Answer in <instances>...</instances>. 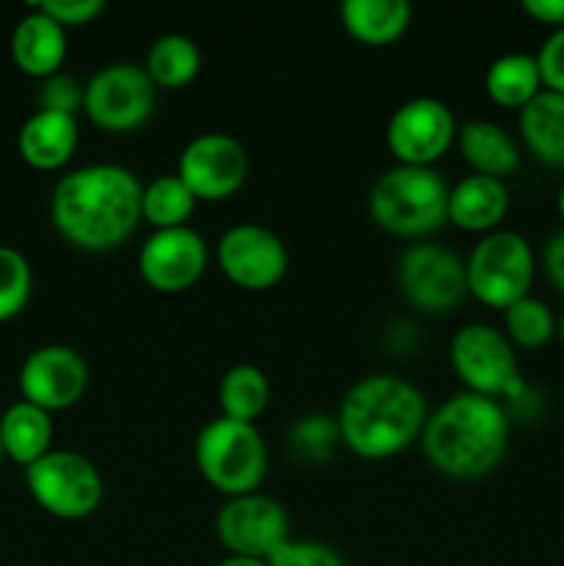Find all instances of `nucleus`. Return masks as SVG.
I'll return each instance as SVG.
<instances>
[{"instance_id": "nucleus-36", "label": "nucleus", "mask_w": 564, "mask_h": 566, "mask_svg": "<svg viewBox=\"0 0 564 566\" xmlns=\"http://www.w3.org/2000/svg\"><path fill=\"white\" fill-rule=\"evenodd\" d=\"M523 11L553 31L564 28V0H523Z\"/></svg>"}, {"instance_id": "nucleus-27", "label": "nucleus", "mask_w": 564, "mask_h": 566, "mask_svg": "<svg viewBox=\"0 0 564 566\" xmlns=\"http://www.w3.org/2000/svg\"><path fill=\"white\" fill-rule=\"evenodd\" d=\"M197 210V197L177 175H158L142 191V221H149L155 230L186 227Z\"/></svg>"}, {"instance_id": "nucleus-6", "label": "nucleus", "mask_w": 564, "mask_h": 566, "mask_svg": "<svg viewBox=\"0 0 564 566\" xmlns=\"http://www.w3.org/2000/svg\"><path fill=\"white\" fill-rule=\"evenodd\" d=\"M468 293L490 310H506L520 298L531 296L536 274V258L529 238L514 230H495L464 258Z\"/></svg>"}, {"instance_id": "nucleus-23", "label": "nucleus", "mask_w": 564, "mask_h": 566, "mask_svg": "<svg viewBox=\"0 0 564 566\" xmlns=\"http://www.w3.org/2000/svg\"><path fill=\"white\" fill-rule=\"evenodd\" d=\"M341 22L357 42L385 48L407 33L412 6L407 0H343Z\"/></svg>"}, {"instance_id": "nucleus-18", "label": "nucleus", "mask_w": 564, "mask_h": 566, "mask_svg": "<svg viewBox=\"0 0 564 566\" xmlns=\"http://www.w3.org/2000/svg\"><path fill=\"white\" fill-rule=\"evenodd\" d=\"M11 59L17 70L39 81L55 75L66 59V28H61L53 17L33 6L28 14L17 20L11 31Z\"/></svg>"}, {"instance_id": "nucleus-15", "label": "nucleus", "mask_w": 564, "mask_h": 566, "mask_svg": "<svg viewBox=\"0 0 564 566\" xmlns=\"http://www.w3.org/2000/svg\"><path fill=\"white\" fill-rule=\"evenodd\" d=\"M20 398L36 403L44 412H64L75 407L88 387V365L77 348L64 343H48L39 346L22 359L20 374Z\"/></svg>"}, {"instance_id": "nucleus-9", "label": "nucleus", "mask_w": 564, "mask_h": 566, "mask_svg": "<svg viewBox=\"0 0 564 566\" xmlns=\"http://www.w3.org/2000/svg\"><path fill=\"white\" fill-rule=\"evenodd\" d=\"M158 88L147 70L133 61H116L94 72L83 88V114L105 133L138 130L153 116Z\"/></svg>"}, {"instance_id": "nucleus-35", "label": "nucleus", "mask_w": 564, "mask_h": 566, "mask_svg": "<svg viewBox=\"0 0 564 566\" xmlns=\"http://www.w3.org/2000/svg\"><path fill=\"white\" fill-rule=\"evenodd\" d=\"M542 265H545V274L551 280V285L564 296V230L553 232L547 238L545 252H542Z\"/></svg>"}, {"instance_id": "nucleus-21", "label": "nucleus", "mask_w": 564, "mask_h": 566, "mask_svg": "<svg viewBox=\"0 0 564 566\" xmlns=\"http://www.w3.org/2000/svg\"><path fill=\"white\" fill-rule=\"evenodd\" d=\"M518 130L525 149L540 164L564 169V94L542 88L518 111Z\"/></svg>"}, {"instance_id": "nucleus-32", "label": "nucleus", "mask_w": 564, "mask_h": 566, "mask_svg": "<svg viewBox=\"0 0 564 566\" xmlns=\"http://www.w3.org/2000/svg\"><path fill=\"white\" fill-rule=\"evenodd\" d=\"M83 88H86V83L77 81L75 75L55 72V75L44 77L42 86H39V108L77 116L83 111Z\"/></svg>"}, {"instance_id": "nucleus-38", "label": "nucleus", "mask_w": 564, "mask_h": 566, "mask_svg": "<svg viewBox=\"0 0 564 566\" xmlns=\"http://www.w3.org/2000/svg\"><path fill=\"white\" fill-rule=\"evenodd\" d=\"M556 210H558V219H562V224H564V182H562V188H558V197H556ZM564 230V227H562Z\"/></svg>"}, {"instance_id": "nucleus-13", "label": "nucleus", "mask_w": 564, "mask_h": 566, "mask_svg": "<svg viewBox=\"0 0 564 566\" xmlns=\"http://www.w3.org/2000/svg\"><path fill=\"white\" fill-rule=\"evenodd\" d=\"M453 111L437 97H412L393 111L385 142L396 164L435 166L457 142Z\"/></svg>"}, {"instance_id": "nucleus-1", "label": "nucleus", "mask_w": 564, "mask_h": 566, "mask_svg": "<svg viewBox=\"0 0 564 566\" xmlns=\"http://www.w3.org/2000/svg\"><path fill=\"white\" fill-rule=\"evenodd\" d=\"M142 180L127 166H81L53 186L50 221L75 249L111 252L142 224Z\"/></svg>"}, {"instance_id": "nucleus-2", "label": "nucleus", "mask_w": 564, "mask_h": 566, "mask_svg": "<svg viewBox=\"0 0 564 566\" xmlns=\"http://www.w3.org/2000/svg\"><path fill=\"white\" fill-rule=\"evenodd\" d=\"M509 431L512 420L501 401L462 390L429 412L420 448L437 473L473 481L490 475L503 462Z\"/></svg>"}, {"instance_id": "nucleus-11", "label": "nucleus", "mask_w": 564, "mask_h": 566, "mask_svg": "<svg viewBox=\"0 0 564 566\" xmlns=\"http://www.w3.org/2000/svg\"><path fill=\"white\" fill-rule=\"evenodd\" d=\"M216 539L227 556L269 558L280 545L291 539V520L285 506L263 492L227 497L216 514Z\"/></svg>"}, {"instance_id": "nucleus-28", "label": "nucleus", "mask_w": 564, "mask_h": 566, "mask_svg": "<svg viewBox=\"0 0 564 566\" xmlns=\"http://www.w3.org/2000/svg\"><path fill=\"white\" fill-rule=\"evenodd\" d=\"M503 335L512 346L534 352L556 337V315L542 298L525 296L503 310Z\"/></svg>"}, {"instance_id": "nucleus-7", "label": "nucleus", "mask_w": 564, "mask_h": 566, "mask_svg": "<svg viewBox=\"0 0 564 566\" xmlns=\"http://www.w3.org/2000/svg\"><path fill=\"white\" fill-rule=\"evenodd\" d=\"M448 359L468 392L487 398L520 401L525 381L520 376L518 354L509 337L490 324H464L448 343Z\"/></svg>"}, {"instance_id": "nucleus-37", "label": "nucleus", "mask_w": 564, "mask_h": 566, "mask_svg": "<svg viewBox=\"0 0 564 566\" xmlns=\"http://www.w3.org/2000/svg\"><path fill=\"white\" fill-rule=\"evenodd\" d=\"M213 566H269L263 558H247V556H224Z\"/></svg>"}, {"instance_id": "nucleus-12", "label": "nucleus", "mask_w": 564, "mask_h": 566, "mask_svg": "<svg viewBox=\"0 0 564 566\" xmlns=\"http://www.w3.org/2000/svg\"><path fill=\"white\" fill-rule=\"evenodd\" d=\"M175 175L191 188L197 202H221L241 191L247 182L249 155L230 133H199L182 147Z\"/></svg>"}, {"instance_id": "nucleus-34", "label": "nucleus", "mask_w": 564, "mask_h": 566, "mask_svg": "<svg viewBox=\"0 0 564 566\" xmlns=\"http://www.w3.org/2000/svg\"><path fill=\"white\" fill-rule=\"evenodd\" d=\"M536 64H540L542 86L547 92L564 94V28L551 31V36L542 42L540 53H536Z\"/></svg>"}, {"instance_id": "nucleus-39", "label": "nucleus", "mask_w": 564, "mask_h": 566, "mask_svg": "<svg viewBox=\"0 0 564 566\" xmlns=\"http://www.w3.org/2000/svg\"><path fill=\"white\" fill-rule=\"evenodd\" d=\"M556 337L562 340V346H564V313L556 318Z\"/></svg>"}, {"instance_id": "nucleus-33", "label": "nucleus", "mask_w": 564, "mask_h": 566, "mask_svg": "<svg viewBox=\"0 0 564 566\" xmlns=\"http://www.w3.org/2000/svg\"><path fill=\"white\" fill-rule=\"evenodd\" d=\"M44 14L53 17L61 28H81L88 25V22L97 20L108 6L105 0H44V3H36Z\"/></svg>"}, {"instance_id": "nucleus-24", "label": "nucleus", "mask_w": 564, "mask_h": 566, "mask_svg": "<svg viewBox=\"0 0 564 566\" xmlns=\"http://www.w3.org/2000/svg\"><path fill=\"white\" fill-rule=\"evenodd\" d=\"M487 97L501 108L520 111L542 92V75L536 55L531 53H503L487 66L484 75Z\"/></svg>"}, {"instance_id": "nucleus-5", "label": "nucleus", "mask_w": 564, "mask_h": 566, "mask_svg": "<svg viewBox=\"0 0 564 566\" xmlns=\"http://www.w3.org/2000/svg\"><path fill=\"white\" fill-rule=\"evenodd\" d=\"M194 462L216 492L238 497L260 490L269 473V448L258 426L219 415L199 429Z\"/></svg>"}, {"instance_id": "nucleus-26", "label": "nucleus", "mask_w": 564, "mask_h": 566, "mask_svg": "<svg viewBox=\"0 0 564 566\" xmlns=\"http://www.w3.org/2000/svg\"><path fill=\"white\" fill-rule=\"evenodd\" d=\"M271 401L269 376L258 365H232L219 381V407L221 418L254 423L265 412Z\"/></svg>"}, {"instance_id": "nucleus-40", "label": "nucleus", "mask_w": 564, "mask_h": 566, "mask_svg": "<svg viewBox=\"0 0 564 566\" xmlns=\"http://www.w3.org/2000/svg\"><path fill=\"white\" fill-rule=\"evenodd\" d=\"M6 459V453H3V440H0V462H3Z\"/></svg>"}, {"instance_id": "nucleus-22", "label": "nucleus", "mask_w": 564, "mask_h": 566, "mask_svg": "<svg viewBox=\"0 0 564 566\" xmlns=\"http://www.w3.org/2000/svg\"><path fill=\"white\" fill-rule=\"evenodd\" d=\"M0 440L6 459L31 468L44 453L53 451V415L20 398L0 415Z\"/></svg>"}, {"instance_id": "nucleus-20", "label": "nucleus", "mask_w": 564, "mask_h": 566, "mask_svg": "<svg viewBox=\"0 0 564 566\" xmlns=\"http://www.w3.org/2000/svg\"><path fill=\"white\" fill-rule=\"evenodd\" d=\"M459 153L468 160L476 175L498 177L503 180L520 166V144L512 133L490 119H470L457 133Z\"/></svg>"}, {"instance_id": "nucleus-25", "label": "nucleus", "mask_w": 564, "mask_h": 566, "mask_svg": "<svg viewBox=\"0 0 564 566\" xmlns=\"http://www.w3.org/2000/svg\"><path fill=\"white\" fill-rule=\"evenodd\" d=\"M142 66L155 88H182L202 70V50L186 33H164L149 44Z\"/></svg>"}, {"instance_id": "nucleus-14", "label": "nucleus", "mask_w": 564, "mask_h": 566, "mask_svg": "<svg viewBox=\"0 0 564 566\" xmlns=\"http://www.w3.org/2000/svg\"><path fill=\"white\" fill-rule=\"evenodd\" d=\"M216 260L221 274L243 291H269L288 274L285 241L254 221H241L221 232Z\"/></svg>"}, {"instance_id": "nucleus-29", "label": "nucleus", "mask_w": 564, "mask_h": 566, "mask_svg": "<svg viewBox=\"0 0 564 566\" xmlns=\"http://www.w3.org/2000/svg\"><path fill=\"white\" fill-rule=\"evenodd\" d=\"M337 446L343 442L335 415H304L291 426V434H288V448L293 459L302 464H326Z\"/></svg>"}, {"instance_id": "nucleus-8", "label": "nucleus", "mask_w": 564, "mask_h": 566, "mask_svg": "<svg viewBox=\"0 0 564 566\" xmlns=\"http://www.w3.org/2000/svg\"><path fill=\"white\" fill-rule=\"evenodd\" d=\"M25 486L42 512L70 523L92 517L105 497L97 464L70 448H53L25 468Z\"/></svg>"}, {"instance_id": "nucleus-17", "label": "nucleus", "mask_w": 564, "mask_h": 566, "mask_svg": "<svg viewBox=\"0 0 564 566\" xmlns=\"http://www.w3.org/2000/svg\"><path fill=\"white\" fill-rule=\"evenodd\" d=\"M81 142L77 116L55 111H33L17 133V153L31 169L55 171L66 166Z\"/></svg>"}, {"instance_id": "nucleus-31", "label": "nucleus", "mask_w": 564, "mask_h": 566, "mask_svg": "<svg viewBox=\"0 0 564 566\" xmlns=\"http://www.w3.org/2000/svg\"><path fill=\"white\" fill-rule=\"evenodd\" d=\"M269 566H346L335 547L315 539H288L276 547L269 558Z\"/></svg>"}, {"instance_id": "nucleus-4", "label": "nucleus", "mask_w": 564, "mask_h": 566, "mask_svg": "<svg viewBox=\"0 0 564 566\" xmlns=\"http://www.w3.org/2000/svg\"><path fill=\"white\" fill-rule=\"evenodd\" d=\"M448 191L435 166L396 164L370 186L368 213L390 235L424 241L448 221Z\"/></svg>"}, {"instance_id": "nucleus-30", "label": "nucleus", "mask_w": 564, "mask_h": 566, "mask_svg": "<svg viewBox=\"0 0 564 566\" xmlns=\"http://www.w3.org/2000/svg\"><path fill=\"white\" fill-rule=\"evenodd\" d=\"M33 271L25 254L0 243V324L17 318L31 302Z\"/></svg>"}, {"instance_id": "nucleus-10", "label": "nucleus", "mask_w": 564, "mask_h": 566, "mask_svg": "<svg viewBox=\"0 0 564 566\" xmlns=\"http://www.w3.org/2000/svg\"><path fill=\"white\" fill-rule=\"evenodd\" d=\"M396 276L404 298L431 315L451 313L470 296L464 258H459L446 243H409L398 258Z\"/></svg>"}, {"instance_id": "nucleus-19", "label": "nucleus", "mask_w": 564, "mask_h": 566, "mask_svg": "<svg viewBox=\"0 0 564 566\" xmlns=\"http://www.w3.org/2000/svg\"><path fill=\"white\" fill-rule=\"evenodd\" d=\"M509 188L498 177L468 175L448 191V221L464 232L501 230V221L509 213Z\"/></svg>"}, {"instance_id": "nucleus-16", "label": "nucleus", "mask_w": 564, "mask_h": 566, "mask_svg": "<svg viewBox=\"0 0 564 566\" xmlns=\"http://www.w3.org/2000/svg\"><path fill=\"white\" fill-rule=\"evenodd\" d=\"M208 243L194 227L155 230L138 249V274L158 293H182L202 280Z\"/></svg>"}, {"instance_id": "nucleus-3", "label": "nucleus", "mask_w": 564, "mask_h": 566, "mask_svg": "<svg viewBox=\"0 0 564 566\" xmlns=\"http://www.w3.org/2000/svg\"><path fill=\"white\" fill-rule=\"evenodd\" d=\"M335 418L343 446L354 457L379 462L420 440L429 407L420 387L404 376L370 374L343 392Z\"/></svg>"}]
</instances>
